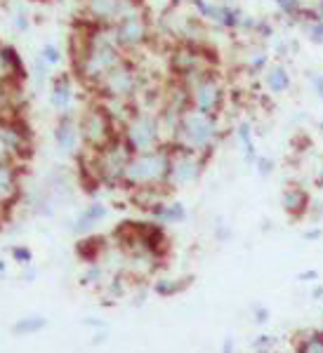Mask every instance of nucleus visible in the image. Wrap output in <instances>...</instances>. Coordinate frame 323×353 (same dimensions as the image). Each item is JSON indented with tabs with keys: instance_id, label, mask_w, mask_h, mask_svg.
Here are the masks:
<instances>
[{
	"instance_id": "obj_1",
	"label": "nucleus",
	"mask_w": 323,
	"mask_h": 353,
	"mask_svg": "<svg viewBox=\"0 0 323 353\" xmlns=\"http://www.w3.org/2000/svg\"><path fill=\"white\" fill-rule=\"evenodd\" d=\"M173 144H161L154 151L135 153L128 163L126 181L128 189H168V174L173 165Z\"/></svg>"
},
{
	"instance_id": "obj_2",
	"label": "nucleus",
	"mask_w": 323,
	"mask_h": 353,
	"mask_svg": "<svg viewBox=\"0 0 323 353\" xmlns=\"http://www.w3.org/2000/svg\"><path fill=\"white\" fill-rule=\"evenodd\" d=\"M219 137H222V130H219L217 116H208V113H201L196 109H186L170 144L175 149L191 151L208 158L215 151V146L219 144Z\"/></svg>"
},
{
	"instance_id": "obj_3",
	"label": "nucleus",
	"mask_w": 323,
	"mask_h": 353,
	"mask_svg": "<svg viewBox=\"0 0 323 353\" xmlns=\"http://www.w3.org/2000/svg\"><path fill=\"white\" fill-rule=\"evenodd\" d=\"M215 64H217V57L203 43L184 41L170 52V71L184 85L194 83L208 73H215Z\"/></svg>"
},
{
	"instance_id": "obj_4",
	"label": "nucleus",
	"mask_w": 323,
	"mask_h": 353,
	"mask_svg": "<svg viewBox=\"0 0 323 353\" xmlns=\"http://www.w3.org/2000/svg\"><path fill=\"white\" fill-rule=\"evenodd\" d=\"M78 130H81V139L85 149L101 151L116 139H121V125L113 121L104 104H92L83 111L81 121H78Z\"/></svg>"
},
{
	"instance_id": "obj_5",
	"label": "nucleus",
	"mask_w": 323,
	"mask_h": 353,
	"mask_svg": "<svg viewBox=\"0 0 323 353\" xmlns=\"http://www.w3.org/2000/svg\"><path fill=\"white\" fill-rule=\"evenodd\" d=\"M121 137L133 153H146V151L158 149L161 144H166V141H163V132H161V121H158V116L154 111L135 109L133 116L123 123Z\"/></svg>"
},
{
	"instance_id": "obj_6",
	"label": "nucleus",
	"mask_w": 323,
	"mask_h": 353,
	"mask_svg": "<svg viewBox=\"0 0 323 353\" xmlns=\"http://www.w3.org/2000/svg\"><path fill=\"white\" fill-rule=\"evenodd\" d=\"M137 90L139 73L128 59H123L118 66H113L97 85V92L109 101H130L137 94Z\"/></svg>"
},
{
	"instance_id": "obj_7",
	"label": "nucleus",
	"mask_w": 323,
	"mask_h": 353,
	"mask_svg": "<svg viewBox=\"0 0 323 353\" xmlns=\"http://www.w3.org/2000/svg\"><path fill=\"white\" fill-rule=\"evenodd\" d=\"M97 153V174H99V184L106 186H123L126 181V170L130 158L135 156L130 151V146L121 139H116L113 144H109L106 149L95 151Z\"/></svg>"
},
{
	"instance_id": "obj_8",
	"label": "nucleus",
	"mask_w": 323,
	"mask_h": 353,
	"mask_svg": "<svg viewBox=\"0 0 323 353\" xmlns=\"http://www.w3.org/2000/svg\"><path fill=\"white\" fill-rule=\"evenodd\" d=\"M191 97V109L208 113V116H217L224 109V85L215 73L198 78V81L186 85Z\"/></svg>"
},
{
	"instance_id": "obj_9",
	"label": "nucleus",
	"mask_w": 323,
	"mask_h": 353,
	"mask_svg": "<svg viewBox=\"0 0 323 353\" xmlns=\"http://www.w3.org/2000/svg\"><path fill=\"white\" fill-rule=\"evenodd\" d=\"M141 0H88V19L97 26H113L126 17L141 12Z\"/></svg>"
},
{
	"instance_id": "obj_10",
	"label": "nucleus",
	"mask_w": 323,
	"mask_h": 353,
	"mask_svg": "<svg viewBox=\"0 0 323 353\" xmlns=\"http://www.w3.org/2000/svg\"><path fill=\"white\" fill-rule=\"evenodd\" d=\"M206 161H208L206 156L175 149L173 165H170V174H168V189H184V186L196 184L198 176L206 170Z\"/></svg>"
},
{
	"instance_id": "obj_11",
	"label": "nucleus",
	"mask_w": 323,
	"mask_h": 353,
	"mask_svg": "<svg viewBox=\"0 0 323 353\" xmlns=\"http://www.w3.org/2000/svg\"><path fill=\"white\" fill-rule=\"evenodd\" d=\"M113 33H116L118 48L123 52H133V50H139L141 45L149 41V19H146V12H135L121 19L118 24H113Z\"/></svg>"
},
{
	"instance_id": "obj_12",
	"label": "nucleus",
	"mask_w": 323,
	"mask_h": 353,
	"mask_svg": "<svg viewBox=\"0 0 323 353\" xmlns=\"http://www.w3.org/2000/svg\"><path fill=\"white\" fill-rule=\"evenodd\" d=\"M19 196V170L14 163H0V214L8 212L10 205Z\"/></svg>"
},
{
	"instance_id": "obj_13",
	"label": "nucleus",
	"mask_w": 323,
	"mask_h": 353,
	"mask_svg": "<svg viewBox=\"0 0 323 353\" xmlns=\"http://www.w3.org/2000/svg\"><path fill=\"white\" fill-rule=\"evenodd\" d=\"M78 141H81V130H78V123L73 121L69 113H64V116L57 121L55 125V144L57 149L61 153H73L78 146Z\"/></svg>"
},
{
	"instance_id": "obj_14",
	"label": "nucleus",
	"mask_w": 323,
	"mask_h": 353,
	"mask_svg": "<svg viewBox=\"0 0 323 353\" xmlns=\"http://www.w3.org/2000/svg\"><path fill=\"white\" fill-rule=\"evenodd\" d=\"M106 214H109V208H106L104 203H90L88 208L76 217V221H73V233L81 238L90 236V233L106 219Z\"/></svg>"
},
{
	"instance_id": "obj_15",
	"label": "nucleus",
	"mask_w": 323,
	"mask_h": 353,
	"mask_svg": "<svg viewBox=\"0 0 323 353\" xmlns=\"http://www.w3.org/2000/svg\"><path fill=\"white\" fill-rule=\"evenodd\" d=\"M281 205L283 212L291 219H302L309 210V193L302 186H288V189H283Z\"/></svg>"
},
{
	"instance_id": "obj_16",
	"label": "nucleus",
	"mask_w": 323,
	"mask_h": 353,
	"mask_svg": "<svg viewBox=\"0 0 323 353\" xmlns=\"http://www.w3.org/2000/svg\"><path fill=\"white\" fill-rule=\"evenodd\" d=\"M0 76L5 81H19V78L26 76L24 61H21L19 52L12 45H0Z\"/></svg>"
},
{
	"instance_id": "obj_17",
	"label": "nucleus",
	"mask_w": 323,
	"mask_h": 353,
	"mask_svg": "<svg viewBox=\"0 0 323 353\" xmlns=\"http://www.w3.org/2000/svg\"><path fill=\"white\" fill-rule=\"evenodd\" d=\"M156 224H179L186 219V208L179 201H161L149 210Z\"/></svg>"
},
{
	"instance_id": "obj_18",
	"label": "nucleus",
	"mask_w": 323,
	"mask_h": 353,
	"mask_svg": "<svg viewBox=\"0 0 323 353\" xmlns=\"http://www.w3.org/2000/svg\"><path fill=\"white\" fill-rule=\"evenodd\" d=\"M50 99H52V106L59 113H69L73 104V83L69 76L55 78L52 90H50Z\"/></svg>"
},
{
	"instance_id": "obj_19",
	"label": "nucleus",
	"mask_w": 323,
	"mask_h": 353,
	"mask_svg": "<svg viewBox=\"0 0 323 353\" xmlns=\"http://www.w3.org/2000/svg\"><path fill=\"white\" fill-rule=\"evenodd\" d=\"M297 24L302 26L304 36H307L314 45L323 43V17L316 12V10L304 8V12H302V17H300Z\"/></svg>"
},
{
	"instance_id": "obj_20",
	"label": "nucleus",
	"mask_w": 323,
	"mask_h": 353,
	"mask_svg": "<svg viewBox=\"0 0 323 353\" xmlns=\"http://www.w3.org/2000/svg\"><path fill=\"white\" fill-rule=\"evenodd\" d=\"M76 252H78V257L81 259H85L88 264H92V261H97L101 254L106 252L104 250V241L101 238H97V236H83L81 241H78V245H76Z\"/></svg>"
},
{
	"instance_id": "obj_21",
	"label": "nucleus",
	"mask_w": 323,
	"mask_h": 353,
	"mask_svg": "<svg viewBox=\"0 0 323 353\" xmlns=\"http://www.w3.org/2000/svg\"><path fill=\"white\" fill-rule=\"evenodd\" d=\"M264 81H267V90L274 94H281L286 92L288 88H291V73H288V68L283 64H274L267 68V76H264Z\"/></svg>"
},
{
	"instance_id": "obj_22",
	"label": "nucleus",
	"mask_w": 323,
	"mask_h": 353,
	"mask_svg": "<svg viewBox=\"0 0 323 353\" xmlns=\"http://www.w3.org/2000/svg\"><path fill=\"white\" fill-rule=\"evenodd\" d=\"M243 19H246V14H243L241 8H236L234 3H222V8H219L217 26L226 28V31H236V28H241Z\"/></svg>"
},
{
	"instance_id": "obj_23",
	"label": "nucleus",
	"mask_w": 323,
	"mask_h": 353,
	"mask_svg": "<svg viewBox=\"0 0 323 353\" xmlns=\"http://www.w3.org/2000/svg\"><path fill=\"white\" fill-rule=\"evenodd\" d=\"M236 134H239V144H241L243 153H246V161L255 165L260 158V153H257V146H255V139H253L251 123H241L239 128H236Z\"/></svg>"
},
{
	"instance_id": "obj_24",
	"label": "nucleus",
	"mask_w": 323,
	"mask_h": 353,
	"mask_svg": "<svg viewBox=\"0 0 323 353\" xmlns=\"http://www.w3.org/2000/svg\"><path fill=\"white\" fill-rule=\"evenodd\" d=\"M45 325H48V318H43V316H26V318H21V321L14 323L12 332L14 334H36V332H41Z\"/></svg>"
},
{
	"instance_id": "obj_25",
	"label": "nucleus",
	"mask_w": 323,
	"mask_h": 353,
	"mask_svg": "<svg viewBox=\"0 0 323 353\" xmlns=\"http://www.w3.org/2000/svg\"><path fill=\"white\" fill-rule=\"evenodd\" d=\"M191 5H194L196 14L203 17L206 21H213V24L219 21V8H222V3H213V0H191Z\"/></svg>"
},
{
	"instance_id": "obj_26",
	"label": "nucleus",
	"mask_w": 323,
	"mask_h": 353,
	"mask_svg": "<svg viewBox=\"0 0 323 353\" xmlns=\"http://www.w3.org/2000/svg\"><path fill=\"white\" fill-rule=\"evenodd\" d=\"M297 353H323V332H307L297 341Z\"/></svg>"
},
{
	"instance_id": "obj_27",
	"label": "nucleus",
	"mask_w": 323,
	"mask_h": 353,
	"mask_svg": "<svg viewBox=\"0 0 323 353\" xmlns=\"http://www.w3.org/2000/svg\"><path fill=\"white\" fill-rule=\"evenodd\" d=\"M276 8H279V12L286 14V19H291V21H300V17L304 12L302 0H276Z\"/></svg>"
},
{
	"instance_id": "obj_28",
	"label": "nucleus",
	"mask_w": 323,
	"mask_h": 353,
	"mask_svg": "<svg viewBox=\"0 0 323 353\" xmlns=\"http://www.w3.org/2000/svg\"><path fill=\"white\" fill-rule=\"evenodd\" d=\"M186 285H189V281H168V278H163L154 285V292L161 294V297H173V294L182 292Z\"/></svg>"
},
{
	"instance_id": "obj_29",
	"label": "nucleus",
	"mask_w": 323,
	"mask_h": 353,
	"mask_svg": "<svg viewBox=\"0 0 323 353\" xmlns=\"http://www.w3.org/2000/svg\"><path fill=\"white\" fill-rule=\"evenodd\" d=\"M104 278H106V269L99 264V261H92V264L88 266V271L83 273V281L92 288H99L101 283H104Z\"/></svg>"
},
{
	"instance_id": "obj_30",
	"label": "nucleus",
	"mask_w": 323,
	"mask_h": 353,
	"mask_svg": "<svg viewBox=\"0 0 323 353\" xmlns=\"http://www.w3.org/2000/svg\"><path fill=\"white\" fill-rule=\"evenodd\" d=\"M267 68V52L264 50H257V52H253L248 57V71L251 73H260Z\"/></svg>"
},
{
	"instance_id": "obj_31",
	"label": "nucleus",
	"mask_w": 323,
	"mask_h": 353,
	"mask_svg": "<svg viewBox=\"0 0 323 353\" xmlns=\"http://www.w3.org/2000/svg\"><path fill=\"white\" fill-rule=\"evenodd\" d=\"M38 57H41V59H45L48 61L50 66H57L61 61V52H59V48H57V45H45V48L41 50V52H38Z\"/></svg>"
},
{
	"instance_id": "obj_32",
	"label": "nucleus",
	"mask_w": 323,
	"mask_h": 353,
	"mask_svg": "<svg viewBox=\"0 0 323 353\" xmlns=\"http://www.w3.org/2000/svg\"><path fill=\"white\" fill-rule=\"evenodd\" d=\"M12 14H14V28H17L19 33H26V31H28V14H26V10L14 8V10H12Z\"/></svg>"
},
{
	"instance_id": "obj_33",
	"label": "nucleus",
	"mask_w": 323,
	"mask_h": 353,
	"mask_svg": "<svg viewBox=\"0 0 323 353\" xmlns=\"http://www.w3.org/2000/svg\"><path fill=\"white\" fill-rule=\"evenodd\" d=\"M12 257L19 261V264H31L33 252L26 248V245H17V248H12Z\"/></svg>"
},
{
	"instance_id": "obj_34",
	"label": "nucleus",
	"mask_w": 323,
	"mask_h": 353,
	"mask_svg": "<svg viewBox=\"0 0 323 353\" xmlns=\"http://www.w3.org/2000/svg\"><path fill=\"white\" fill-rule=\"evenodd\" d=\"M255 168L260 170V174H271V172H274V161H271V158L260 156L257 163H255Z\"/></svg>"
},
{
	"instance_id": "obj_35",
	"label": "nucleus",
	"mask_w": 323,
	"mask_h": 353,
	"mask_svg": "<svg viewBox=\"0 0 323 353\" xmlns=\"http://www.w3.org/2000/svg\"><path fill=\"white\" fill-rule=\"evenodd\" d=\"M253 33H257L260 38H271L274 28H271L269 21H257V24H255V31H253Z\"/></svg>"
},
{
	"instance_id": "obj_36",
	"label": "nucleus",
	"mask_w": 323,
	"mask_h": 353,
	"mask_svg": "<svg viewBox=\"0 0 323 353\" xmlns=\"http://www.w3.org/2000/svg\"><path fill=\"white\" fill-rule=\"evenodd\" d=\"M50 68H52V66H50L48 61L41 59V57H36V76L41 78V81H45V78H48Z\"/></svg>"
},
{
	"instance_id": "obj_37",
	"label": "nucleus",
	"mask_w": 323,
	"mask_h": 353,
	"mask_svg": "<svg viewBox=\"0 0 323 353\" xmlns=\"http://www.w3.org/2000/svg\"><path fill=\"white\" fill-rule=\"evenodd\" d=\"M271 344H274V339L267 337V334H262L260 339H255V351H257V353H264V351H269V349H271Z\"/></svg>"
},
{
	"instance_id": "obj_38",
	"label": "nucleus",
	"mask_w": 323,
	"mask_h": 353,
	"mask_svg": "<svg viewBox=\"0 0 323 353\" xmlns=\"http://www.w3.org/2000/svg\"><path fill=\"white\" fill-rule=\"evenodd\" d=\"M253 316H255V323H257V325H262V323H267V321H269V311H267V309H262V306L253 309Z\"/></svg>"
},
{
	"instance_id": "obj_39",
	"label": "nucleus",
	"mask_w": 323,
	"mask_h": 353,
	"mask_svg": "<svg viewBox=\"0 0 323 353\" xmlns=\"http://www.w3.org/2000/svg\"><path fill=\"white\" fill-rule=\"evenodd\" d=\"M311 81H314V83H311V85H314L316 94H319L321 99H323V76H314V78H311Z\"/></svg>"
},
{
	"instance_id": "obj_40",
	"label": "nucleus",
	"mask_w": 323,
	"mask_h": 353,
	"mask_svg": "<svg viewBox=\"0 0 323 353\" xmlns=\"http://www.w3.org/2000/svg\"><path fill=\"white\" fill-rule=\"evenodd\" d=\"M236 349H234V339H224V349H222V353H234Z\"/></svg>"
},
{
	"instance_id": "obj_41",
	"label": "nucleus",
	"mask_w": 323,
	"mask_h": 353,
	"mask_svg": "<svg viewBox=\"0 0 323 353\" xmlns=\"http://www.w3.org/2000/svg\"><path fill=\"white\" fill-rule=\"evenodd\" d=\"M316 276H319V273H316V271H311V273H302V276H300V281H316Z\"/></svg>"
},
{
	"instance_id": "obj_42",
	"label": "nucleus",
	"mask_w": 323,
	"mask_h": 353,
	"mask_svg": "<svg viewBox=\"0 0 323 353\" xmlns=\"http://www.w3.org/2000/svg\"><path fill=\"white\" fill-rule=\"evenodd\" d=\"M316 238H321V231H319V229H311V231L307 233V241H316Z\"/></svg>"
},
{
	"instance_id": "obj_43",
	"label": "nucleus",
	"mask_w": 323,
	"mask_h": 353,
	"mask_svg": "<svg viewBox=\"0 0 323 353\" xmlns=\"http://www.w3.org/2000/svg\"><path fill=\"white\" fill-rule=\"evenodd\" d=\"M314 297H316V299L323 297V290H321V288H316V290H314Z\"/></svg>"
},
{
	"instance_id": "obj_44",
	"label": "nucleus",
	"mask_w": 323,
	"mask_h": 353,
	"mask_svg": "<svg viewBox=\"0 0 323 353\" xmlns=\"http://www.w3.org/2000/svg\"><path fill=\"white\" fill-rule=\"evenodd\" d=\"M0 273H5V261H0Z\"/></svg>"
},
{
	"instance_id": "obj_45",
	"label": "nucleus",
	"mask_w": 323,
	"mask_h": 353,
	"mask_svg": "<svg viewBox=\"0 0 323 353\" xmlns=\"http://www.w3.org/2000/svg\"><path fill=\"white\" fill-rule=\"evenodd\" d=\"M319 184L323 186V170H321V179H319Z\"/></svg>"
},
{
	"instance_id": "obj_46",
	"label": "nucleus",
	"mask_w": 323,
	"mask_h": 353,
	"mask_svg": "<svg viewBox=\"0 0 323 353\" xmlns=\"http://www.w3.org/2000/svg\"><path fill=\"white\" fill-rule=\"evenodd\" d=\"M222 3H234V0H222Z\"/></svg>"
},
{
	"instance_id": "obj_47",
	"label": "nucleus",
	"mask_w": 323,
	"mask_h": 353,
	"mask_svg": "<svg viewBox=\"0 0 323 353\" xmlns=\"http://www.w3.org/2000/svg\"><path fill=\"white\" fill-rule=\"evenodd\" d=\"M173 3H182V0H173Z\"/></svg>"
},
{
	"instance_id": "obj_48",
	"label": "nucleus",
	"mask_w": 323,
	"mask_h": 353,
	"mask_svg": "<svg viewBox=\"0 0 323 353\" xmlns=\"http://www.w3.org/2000/svg\"><path fill=\"white\" fill-rule=\"evenodd\" d=\"M38 3H48V0H38Z\"/></svg>"
},
{
	"instance_id": "obj_49",
	"label": "nucleus",
	"mask_w": 323,
	"mask_h": 353,
	"mask_svg": "<svg viewBox=\"0 0 323 353\" xmlns=\"http://www.w3.org/2000/svg\"><path fill=\"white\" fill-rule=\"evenodd\" d=\"M321 76H323V73H321Z\"/></svg>"
}]
</instances>
